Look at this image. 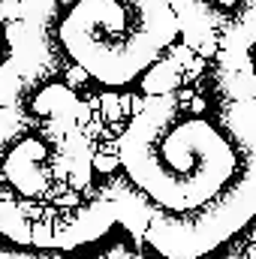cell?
Returning <instances> with one entry per match:
<instances>
[{
    "label": "cell",
    "mask_w": 256,
    "mask_h": 259,
    "mask_svg": "<svg viewBox=\"0 0 256 259\" xmlns=\"http://www.w3.org/2000/svg\"><path fill=\"white\" fill-rule=\"evenodd\" d=\"M178 33L172 0H21L6 69L72 94L118 91L154 72Z\"/></svg>",
    "instance_id": "cell-3"
},
{
    "label": "cell",
    "mask_w": 256,
    "mask_h": 259,
    "mask_svg": "<svg viewBox=\"0 0 256 259\" xmlns=\"http://www.w3.org/2000/svg\"><path fill=\"white\" fill-rule=\"evenodd\" d=\"M118 223L160 259H205L256 214V72L217 52L145 100L106 187Z\"/></svg>",
    "instance_id": "cell-1"
},
{
    "label": "cell",
    "mask_w": 256,
    "mask_h": 259,
    "mask_svg": "<svg viewBox=\"0 0 256 259\" xmlns=\"http://www.w3.org/2000/svg\"><path fill=\"white\" fill-rule=\"evenodd\" d=\"M202 46L217 52H250L256 42V0H202Z\"/></svg>",
    "instance_id": "cell-4"
},
{
    "label": "cell",
    "mask_w": 256,
    "mask_h": 259,
    "mask_svg": "<svg viewBox=\"0 0 256 259\" xmlns=\"http://www.w3.org/2000/svg\"><path fill=\"white\" fill-rule=\"evenodd\" d=\"M78 118L69 88L0 69V235L18 247L72 250L118 223Z\"/></svg>",
    "instance_id": "cell-2"
}]
</instances>
